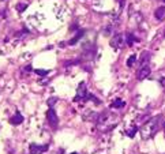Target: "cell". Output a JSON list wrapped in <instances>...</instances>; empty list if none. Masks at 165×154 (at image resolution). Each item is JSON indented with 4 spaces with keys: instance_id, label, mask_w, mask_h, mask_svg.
<instances>
[{
    "instance_id": "obj_12",
    "label": "cell",
    "mask_w": 165,
    "mask_h": 154,
    "mask_svg": "<svg viewBox=\"0 0 165 154\" xmlns=\"http://www.w3.org/2000/svg\"><path fill=\"white\" fill-rule=\"evenodd\" d=\"M124 105H126V102H124V101H123V100H120V98H116V100L111 104V108H113V109H116V108H118V109H119V108H123Z\"/></svg>"
},
{
    "instance_id": "obj_20",
    "label": "cell",
    "mask_w": 165,
    "mask_h": 154,
    "mask_svg": "<svg viewBox=\"0 0 165 154\" xmlns=\"http://www.w3.org/2000/svg\"><path fill=\"white\" fill-rule=\"evenodd\" d=\"M160 83H161V85H163V86L165 87V78H163V79L160 81Z\"/></svg>"
},
{
    "instance_id": "obj_19",
    "label": "cell",
    "mask_w": 165,
    "mask_h": 154,
    "mask_svg": "<svg viewBox=\"0 0 165 154\" xmlns=\"http://www.w3.org/2000/svg\"><path fill=\"white\" fill-rule=\"evenodd\" d=\"M27 34H29V30H27V29H23L20 33L16 34V37H23V36H27Z\"/></svg>"
},
{
    "instance_id": "obj_13",
    "label": "cell",
    "mask_w": 165,
    "mask_h": 154,
    "mask_svg": "<svg viewBox=\"0 0 165 154\" xmlns=\"http://www.w3.org/2000/svg\"><path fill=\"white\" fill-rule=\"evenodd\" d=\"M138 131H139L138 125H132L131 128H128V130H127V131H126V134L128 135L130 138H134V136H135V134H136V132H138Z\"/></svg>"
},
{
    "instance_id": "obj_23",
    "label": "cell",
    "mask_w": 165,
    "mask_h": 154,
    "mask_svg": "<svg viewBox=\"0 0 165 154\" xmlns=\"http://www.w3.org/2000/svg\"><path fill=\"white\" fill-rule=\"evenodd\" d=\"M164 127H165V121H164Z\"/></svg>"
},
{
    "instance_id": "obj_25",
    "label": "cell",
    "mask_w": 165,
    "mask_h": 154,
    "mask_svg": "<svg viewBox=\"0 0 165 154\" xmlns=\"http://www.w3.org/2000/svg\"><path fill=\"white\" fill-rule=\"evenodd\" d=\"M2 2H4V0H2Z\"/></svg>"
},
{
    "instance_id": "obj_17",
    "label": "cell",
    "mask_w": 165,
    "mask_h": 154,
    "mask_svg": "<svg viewBox=\"0 0 165 154\" xmlns=\"http://www.w3.org/2000/svg\"><path fill=\"white\" fill-rule=\"evenodd\" d=\"M111 32H112V26H106L104 29V36H111Z\"/></svg>"
},
{
    "instance_id": "obj_11",
    "label": "cell",
    "mask_w": 165,
    "mask_h": 154,
    "mask_svg": "<svg viewBox=\"0 0 165 154\" xmlns=\"http://www.w3.org/2000/svg\"><path fill=\"white\" fill-rule=\"evenodd\" d=\"M138 40H139V38H136V37L134 36L132 33H127V34H126V44H127L128 46H131L132 44L135 42V41H138Z\"/></svg>"
},
{
    "instance_id": "obj_22",
    "label": "cell",
    "mask_w": 165,
    "mask_h": 154,
    "mask_svg": "<svg viewBox=\"0 0 165 154\" xmlns=\"http://www.w3.org/2000/svg\"><path fill=\"white\" fill-rule=\"evenodd\" d=\"M71 154H78V153H71Z\"/></svg>"
},
{
    "instance_id": "obj_16",
    "label": "cell",
    "mask_w": 165,
    "mask_h": 154,
    "mask_svg": "<svg viewBox=\"0 0 165 154\" xmlns=\"http://www.w3.org/2000/svg\"><path fill=\"white\" fill-rule=\"evenodd\" d=\"M34 73H36L37 75H40V77H47V75L49 74V71L48 70H40L38 68V70H34Z\"/></svg>"
},
{
    "instance_id": "obj_2",
    "label": "cell",
    "mask_w": 165,
    "mask_h": 154,
    "mask_svg": "<svg viewBox=\"0 0 165 154\" xmlns=\"http://www.w3.org/2000/svg\"><path fill=\"white\" fill-rule=\"evenodd\" d=\"M161 119V116H156V117L150 119L147 123H145V125L140 130V134H142V138L143 139H149L158 131V120Z\"/></svg>"
},
{
    "instance_id": "obj_18",
    "label": "cell",
    "mask_w": 165,
    "mask_h": 154,
    "mask_svg": "<svg viewBox=\"0 0 165 154\" xmlns=\"http://www.w3.org/2000/svg\"><path fill=\"white\" fill-rule=\"evenodd\" d=\"M56 101H57V98H56V97H51L49 100H48V105H49V108H51V107H53L55 102H56Z\"/></svg>"
},
{
    "instance_id": "obj_1",
    "label": "cell",
    "mask_w": 165,
    "mask_h": 154,
    "mask_svg": "<svg viewBox=\"0 0 165 154\" xmlns=\"http://www.w3.org/2000/svg\"><path fill=\"white\" fill-rule=\"evenodd\" d=\"M89 100H91L93 102H96V104H101V101H100L96 95H93L91 93H89V91H87V87H86L85 82H81L79 87L77 89V94H75V97H74V101L75 102H79V101H85L86 102Z\"/></svg>"
},
{
    "instance_id": "obj_3",
    "label": "cell",
    "mask_w": 165,
    "mask_h": 154,
    "mask_svg": "<svg viewBox=\"0 0 165 154\" xmlns=\"http://www.w3.org/2000/svg\"><path fill=\"white\" fill-rule=\"evenodd\" d=\"M47 120H48V123H49L51 127H53V128H56L57 124H59V117H57L56 111L53 109V107H51L49 109H48V112H47Z\"/></svg>"
},
{
    "instance_id": "obj_10",
    "label": "cell",
    "mask_w": 165,
    "mask_h": 154,
    "mask_svg": "<svg viewBox=\"0 0 165 154\" xmlns=\"http://www.w3.org/2000/svg\"><path fill=\"white\" fill-rule=\"evenodd\" d=\"M154 16L158 20H164L165 19V7H158V8L154 11Z\"/></svg>"
},
{
    "instance_id": "obj_15",
    "label": "cell",
    "mask_w": 165,
    "mask_h": 154,
    "mask_svg": "<svg viewBox=\"0 0 165 154\" xmlns=\"http://www.w3.org/2000/svg\"><path fill=\"white\" fill-rule=\"evenodd\" d=\"M26 8H27L26 3H18V4H16V10H18V12H23Z\"/></svg>"
},
{
    "instance_id": "obj_8",
    "label": "cell",
    "mask_w": 165,
    "mask_h": 154,
    "mask_svg": "<svg viewBox=\"0 0 165 154\" xmlns=\"http://www.w3.org/2000/svg\"><path fill=\"white\" fill-rule=\"evenodd\" d=\"M10 123H11L12 125H19L23 123V116L19 113V112H15V115L12 116L11 119H10Z\"/></svg>"
},
{
    "instance_id": "obj_9",
    "label": "cell",
    "mask_w": 165,
    "mask_h": 154,
    "mask_svg": "<svg viewBox=\"0 0 165 154\" xmlns=\"http://www.w3.org/2000/svg\"><path fill=\"white\" fill-rule=\"evenodd\" d=\"M85 33H86L85 30H78L77 34H75V37H73V38L68 41V45H75V44H77L78 41H79V40L82 38V37L85 36Z\"/></svg>"
},
{
    "instance_id": "obj_4",
    "label": "cell",
    "mask_w": 165,
    "mask_h": 154,
    "mask_svg": "<svg viewBox=\"0 0 165 154\" xmlns=\"http://www.w3.org/2000/svg\"><path fill=\"white\" fill-rule=\"evenodd\" d=\"M49 146L48 145H37V143H30L29 146V152L30 154H44L45 152H48Z\"/></svg>"
},
{
    "instance_id": "obj_24",
    "label": "cell",
    "mask_w": 165,
    "mask_h": 154,
    "mask_svg": "<svg viewBox=\"0 0 165 154\" xmlns=\"http://www.w3.org/2000/svg\"><path fill=\"white\" fill-rule=\"evenodd\" d=\"M163 2H164V3H165V0H163Z\"/></svg>"
},
{
    "instance_id": "obj_14",
    "label": "cell",
    "mask_w": 165,
    "mask_h": 154,
    "mask_svg": "<svg viewBox=\"0 0 165 154\" xmlns=\"http://www.w3.org/2000/svg\"><path fill=\"white\" fill-rule=\"evenodd\" d=\"M135 61H136V55H131L128 57V60H127V67H132L135 64Z\"/></svg>"
},
{
    "instance_id": "obj_5",
    "label": "cell",
    "mask_w": 165,
    "mask_h": 154,
    "mask_svg": "<svg viewBox=\"0 0 165 154\" xmlns=\"http://www.w3.org/2000/svg\"><path fill=\"white\" fill-rule=\"evenodd\" d=\"M150 73H152V68H150L149 64H147V66H143V67H139V70L136 71V78H138L139 81H142V79H145V78L149 77Z\"/></svg>"
},
{
    "instance_id": "obj_6",
    "label": "cell",
    "mask_w": 165,
    "mask_h": 154,
    "mask_svg": "<svg viewBox=\"0 0 165 154\" xmlns=\"http://www.w3.org/2000/svg\"><path fill=\"white\" fill-rule=\"evenodd\" d=\"M122 44H123V36L120 33H115V36L111 40V46L113 49H119V48H122Z\"/></svg>"
},
{
    "instance_id": "obj_7",
    "label": "cell",
    "mask_w": 165,
    "mask_h": 154,
    "mask_svg": "<svg viewBox=\"0 0 165 154\" xmlns=\"http://www.w3.org/2000/svg\"><path fill=\"white\" fill-rule=\"evenodd\" d=\"M150 61V53L147 52V51H145V52H142V55H140L139 57V66L143 67V66H147Z\"/></svg>"
},
{
    "instance_id": "obj_21",
    "label": "cell",
    "mask_w": 165,
    "mask_h": 154,
    "mask_svg": "<svg viewBox=\"0 0 165 154\" xmlns=\"http://www.w3.org/2000/svg\"><path fill=\"white\" fill-rule=\"evenodd\" d=\"M25 70H26V71H32V66H29V67H26V68H25Z\"/></svg>"
}]
</instances>
